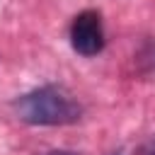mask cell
<instances>
[{
    "label": "cell",
    "mask_w": 155,
    "mask_h": 155,
    "mask_svg": "<svg viewBox=\"0 0 155 155\" xmlns=\"http://www.w3.org/2000/svg\"><path fill=\"white\" fill-rule=\"evenodd\" d=\"M70 44L80 56H97L104 48L102 17L94 10L80 12L70 24Z\"/></svg>",
    "instance_id": "7a4b0ae2"
},
{
    "label": "cell",
    "mask_w": 155,
    "mask_h": 155,
    "mask_svg": "<svg viewBox=\"0 0 155 155\" xmlns=\"http://www.w3.org/2000/svg\"><path fill=\"white\" fill-rule=\"evenodd\" d=\"M44 155H75V153H68V150H51V153H44Z\"/></svg>",
    "instance_id": "3957f363"
},
{
    "label": "cell",
    "mask_w": 155,
    "mask_h": 155,
    "mask_svg": "<svg viewBox=\"0 0 155 155\" xmlns=\"http://www.w3.org/2000/svg\"><path fill=\"white\" fill-rule=\"evenodd\" d=\"M15 111L22 121L34 126H63V124H75L82 114V107L75 102V97L68 90L46 85L19 97L15 102Z\"/></svg>",
    "instance_id": "6da1fadb"
}]
</instances>
